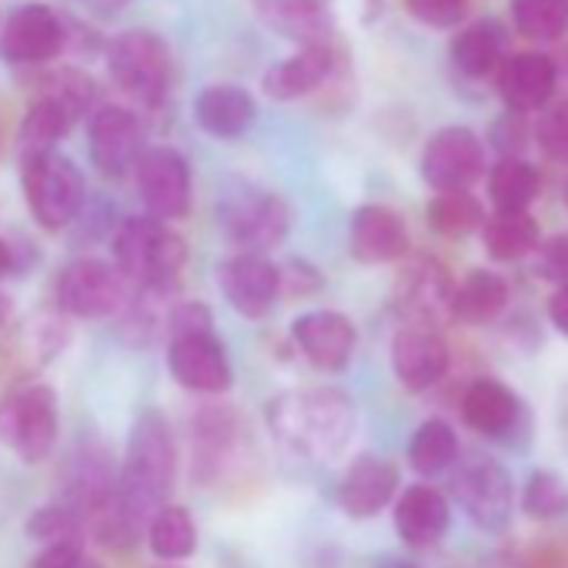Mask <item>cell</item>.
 <instances>
[{"label": "cell", "instance_id": "43", "mask_svg": "<svg viewBox=\"0 0 568 568\" xmlns=\"http://www.w3.org/2000/svg\"><path fill=\"white\" fill-rule=\"evenodd\" d=\"M281 288H284V295H292V298H312L322 288V274H318V267L312 261L292 257L288 264L281 267Z\"/></svg>", "mask_w": 568, "mask_h": 568}, {"label": "cell", "instance_id": "19", "mask_svg": "<svg viewBox=\"0 0 568 568\" xmlns=\"http://www.w3.org/2000/svg\"><path fill=\"white\" fill-rule=\"evenodd\" d=\"M452 365L448 342L438 328L428 325H402L392 338V372L405 392H428L435 388Z\"/></svg>", "mask_w": 568, "mask_h": 568}, {"label": "cell", "instance_id": "27", "mask_svg": "<svg viewBox=\"0 0 568 568\" xmlns=\"http://www.w3.org/2000/svg\"><path fill=\"white\" fill-rule=\"evenodd\" d=\"M462 422L481 438H511L521 422V398L498 378H475L458 402Z\"/></svg>", "mask_w": 568, "mask_h": 568}, {"label": "cell", "instance_id": "26", "mask_svg": "<svg viewBox=\"0 0 568 568\" xmlns=\"http://www.w3.org/2000/svg\"><path fill=\"white\" fill-rule=\"evenodd\" d=\"M452 528V501L435 485H408L395 501V531L408 548H432Z\"/></svg>", "mask_w": 568, "mask_h": 568}, {"label": "cell", "instance_id": "13", "mask_svg": "<svg viewBox=\"0 0 568 568\" xmlns=\"http://www.w3.org/2000/svg\"><path fill=\"white\" fill-rule=\"evenodd\" d=\"M71 44L68 21L48 4L18 8L0 28V58L11 68H44Z\"/></svg>", "mask_w": 568, "mask_h": 568}, {"label": "cell", "instance_id": "44", "mask_svg": "<svg viewBox=\"0 0 568 568\" xmlns=\"http://www.w3.org/2000/svg\"><path fill=\"white\" fill-rule=\"evenodd\" d=\"M31 568H104V565L91 558L84 545H54V548H41L31 558Z\"/></svg>", "mask_w": 568, "mask_h": 568}, {"label": "cell", "instance_id": "34", "mask_svg": "<svg viewBox=\"0 0 568 568\" xmlns=\"http://www.w3.org/2000/svg\"><path fill=\"white\" fill-rule=\"evenodd\" d=\"M541 191V174L525 158H501L488 171V201L495 211H528Z\"/></svg>", "mask_w": 568, "mask_h": 568}, {"label": "cell", "instance_id": "29", "mask_svg": "<svg viewBox=\"0 0 568 568\" xmlns=\"http://www.w3.org/2000/svg\"><path fill=\"white\" fill-rule=\"evenodd\" d=\"M508 61V31L495 18H481L458 31L452 41V68L468 81L498 78L501 64Z\"/></svg>", "mask_w": 568, "mask_h": 568}, {"label": "cell", "instance_id": "23", "mask_svg": "<svg viewBox=\"0 0 568 568\" xmlns=\"http://www.w3.org/2000/svg\"><path fill=\"white\" fill-rule=\"evenodd\" d=\"M495 84L511 114H531V111L548 108V101L555 98L558 64L541 51H518V54H508Z\"/></svg>", "mask_w": 568, "mask_h": 568}, {"label": "cell", "instance_id": "46", "mask_svg": "<svg viewBox=\"0 0 568 568\" xmlns=\"http://www.w3.org/2000/svg\"><path fill=\"white\" fill-rule=\"evenodd\" d=\"M24 244H28V241L14 244V241H8V237H0V281L11 277V274H24V271H28V264H24V257H21Z\"/></svg>", "mask_w": 568, "mask_h": 568}, {"label": "cell", "instance_id": "22", "mask_svg": "<svg viewBox=\"0 0 568 568\" xmlns=\"http://www.w3.org/2000/svg\"><path fill=\"white\" fill-rule=\"evenodd\" d=\"M335 68H338V54H335V44L332 41H325V44H305L295 54L281 58L277 64H271L264 71L261 91L271 101L288 104V101L308 98L318 88H325L332 81Z\"/></svg>", "mask_w": 568, "mask_h": 568}, {"label": "cell", "instance_id": "40", "mask_svg": "<svg viewBox=\"0 0 568 568\" xmlns=\"http://www.w3.org/2000/svg\"><path fill=\"white\" fill-rule=\"evenodd\" d=\"M201 332H214V315L204 302L184 298V302H174L168 308V322H164L168 342L181 338V335H201Z\"/></svg>", "mask_w": 568, "mask_h": 568}, {"label": "cell", "instance_id": "17", "mask_svg": "<svg viewBox=\"0 0 568 568\" xmlns=\"http://www.w3.org/2000/svg\"><path fill=\"white\" fill-rule=\"evenodd\" d=\"M164 362H168L171 378L194 395H224L234 385L231 358L224 352V342L214 332L171 338Z\"/></svg>", "mask_w": 568, "mask_h": 568}, {"label": "cell", "instance_id": "7", "mask_svg": "<svg viewBox=\"0 0 568 568\" xmlns=\"http://www.w3.org/2000/svg\"><path fill=\"white\" fill-rule=\"evenodd\" d=\"M221 234L247 254L274 251L292 231V207L281 194L261 184H231L217 201Z\"/></svg>", "mask_w": 568, "mask_h": 568}, {"label": "cell", "instance_id": "9", "mask_svg": "<svg viewBox=\"0 0 568 568\" xmlns=\"http://www.w3.org/2000/svg\"><path fill=\"white\" fill-rule=\"evenodd\" d=\"M54 302L68 318L101 322V318L124 315L131 295H128V281L114 267V261L81 254L61 267L54 281Z\"/></svg>", "mask_w": 568, "mask_h": 568}, {"label": "cell", "instance_id": "50", "mask_svg": "<svg viewBox=\"0 0 568 568\" xmlns=\"http://www.w3.org/2000/svg\"><path fill=\"white\" fill-rule=\"evenodd\" d=\"M11 315H14V305H11V298L4 292H0V328L11 322Z\"/></svg>", "mask_w": 568, "mask_h": 568}, {"label": "cell", "instance_id": "28", "mask_svg": "<svg viewBox=\"0 0 568 568\" xmlns=\"http://www.w3.org/2000/svg\"><path fill=\"white\" fill-rule=\"evenodd\" d=\"M191 111H194V124L204 134L217 138V141L244 138L257 121V101L241 84H207V88H201Z\"/></svg>", "mask_w": 568, "mask_h": 568}, {"label": "cell", "instance_id": "1", "mask_svg": "<svg viewBox=\"0 0 568 568\" xmlns=\"http://www.w3.org/2000/svg\"><path fill=\"white\" fill-rule=\"evenodd\" d=\"M267 432L274 442L305 462H332L338 458L358 428L355 398L332 385L292 388L281 392L264 408Z\"/></svg>", "mask_w": 568, "mask_h": 568}, {"label": "cell", "instance_id": "35", "mask_svg": "<svg viewBox=\"0 0 568 568\" xmlns=\"http://www.w3.org/2000/svg\"><path fill=\"white\" fill-rule=\"evenodd\" d=\"M425 221L442 237H468L471 231L485 227L488 214L471 191H448V194H435L428 201Z\"/></svg>", "mask_w": 568, "mask_h": 568}, {"label": "cell", "instance_id": "10", "mask_svg": "<svg viewBox=\"0 0 568 568\" xmlns=\"http://www.w3.org/2000/svg\"><path fill=\"white\" fill-rule=\"evenodd\" d=\"M452 498L465 518L481 531H505L515 511V481L508 468L495 458H468L452 478Z\"/></svg>", "mask_w": 568, "mask_h": 568}, {"label": "cell", "instance_id": "11", "mask_svg": "<svg viewBox=\"0 0 568 568\" xmlns=\"http://www.w3.org/2000/svg\"><path fill=\"white\" fill-rule=\"evenodd\" d=\"M148 148V128L138 111L124 104H101L88 118V154L108 181H124L134 174Z\"/></svg>", "mask_w": 568, "mask_h": 568}, {"label": "cell", "instance_id": "5", "mask_svg": "<svg viewBox=\"0 0 568 568\" xmlns=\"http://www.w3.org/2000/svg\"><path fill=\"white\" fill-rule=\"evenodd\" d=\"M61 438V398L48 382H18L0 395V445L24 465H41Z\"/></svg>", "mask_w": 568, "mask_h": 568}, {"label": "cell", "instance_id": "21", "mask_svg": "<svg viewBox=\"0 0 568 568\" xmlns=\"http://www.w3.org/2000/svg\"><path fill=\"white\" fill-rule=\"evenodd\" d=\"M398 465L382 458V455H358L338 485V508L348 518H375L378 511H385L392 501H398Z\"/></svg>", "mask_w": 568, "mask_h": 568}, {"label": "cell", "instance_id": "49", "mask_svg": "<svg viewBox=\"0 0 568 568\" xmlns=\"http://www.w3.org/2000/svg\"><path fill=\"white\" fill-rule=\"evenodd\" d=\"M131 4V0H94V8L101 11V14H118V11H124Z\"/></svg>", "mask_w": 568, "mask_h": 568}, {"label": "cell", "instance_id": "16", "mask_svg": "<svg viewBox=\"0 0 568 568\" xmlns=\"http://www.w3.org/2000/svg\"><path fill=\"white\" fill-rule=\"evenodd\" d=\"M455 277L448 267L432 254H415L395 284V302L405 315V325H428L442 328L452 322V298H455Z\"/></svg>", "mask_w": 568, "mask_h": 568}, {"label": "cell", "instance_id": "41", "mask_svg": "<svg viewBox=\"0 0 568 568\" xmlns=\"http://www.w3.org/2000/svg\"><path fill=\"white\" fill-rule=\"evenodd\" d=\"M468 4H471V0H405L408 14L418 24L435 28V31L455 28L468 14Z\"/></svg>", "mask_w": 568, "mask_h": 568}, {"label": "cell", "instance_id": "32", "mask_svg": "<svg viewBox=\"0 0 568 568\" xmlns=\"http://www.w3.org/2000/svg\"><path fill=\"white\" fill-rule=\"evenodd\" d=\"M148 548L158 561L178 565L197 551V525L184 505H161L148 521Z\"/></svg>", "mask_w": 568, "mask_h": 568}, {"label": "cell", "instance_id": "14", "mask_svg": "<svg viewBox=\"0 0 568 568\" xmlns=\"http://www.w3.org/2000/svg\"><path fill=\"white\" fill-rule=\"evenodd\" d=\"M422 178L435 194L468 191L485 178V144L471 128H442L425 141Z\"/></svg>", "mask_w": 568, "mask_h": 568}, {"label": "cell", "instance_id": "6", "mask_svg": "<svg viewBox=\"0 0 568 568\" xmlns=\"http://www.w3.org/2000/svg\"><path fill=\"white\" fill-rule=\"evenodd\" d=\"M21 191L38 227L68 231L88 207L84 171L61 151L21 158Z\"/></svg>", "mask_w": 568, "mask_h": 568}, {"label": "cell", "instance_id": "31", "mask_svg": "<svg viewBox=\"0 0 568 568\" xmlns=\"http://www.w3.org/2000/svg\"><path fill=\"white\" fill-rule=\"evenodd\" d=\"M481 241H485V251L491 261L511 264V261H521L538 251L541 231L528 211H495V214H488V221L481 227Z\"/></svg>", "mask_w": 568, "mask_h": 568}, {"label": "cell", "instance_id": "33", "mask_svg": "<svg viewBox=\"0 0 568 568\" xmlns=\"http://www.w3.org/2000/svg\"><path fill=\"white\" fill-rule=\"evenodd\" d=\"M458 435L452 428V422L445 418H425L412 442H408V465L425 475V478H435L442 471H448L452 465H458Z\"/></svg>", "mask_w": 568, "mask_h": 568}, {"label": "cell", "instance_id": "47", "mask_svg": "<svg viewBox=\"0 0 568 568\" xmlns=\"http://www.w3.org/2000/svg\"><path fill=\"white\" fill-rule=\"evenodd\" d=\"M548 322H551V328L561 338H568V284H561V288L551 292V298H548Z\"/></svg>", "mask_w": 568, "mask_h": 568}, {"label": "cell", "instance_id": "15", "mask_svg": "<svg viewBox=\"0 0 568 568\" xmlns=\"http://www.w3.org/2000/svg\"><path fill=\"white\" fill-rule=\"evenodd\" d=\"M217 288L224 302L251 322H261L274 312L277 298L284 295L281 288V267L267 254H247L234 251L217 264Z\"/></svg>", "mask_w": 568, "mask_h": 568}, {"label": "cell", "instance_id": "45", "mask_svg": "<svg viewBox=\"0 0 568 568\" xmlns=\"http://www.w3.org/2000/svg\"><path fill=\"white\" fill-rule=\"evenodd\" d=\"M525 114H505L498 124H495V131H491V144L501 151V158H518L521 154V148H525V141H528V128H525V121H521Z\"/></svg>", "mask_w": 568, "mask_h": 568}, {"label": "cell", "instance_id": "52", "mask_svg": "<svg viewBox=\"0 0 568 568\" xmlns=\"http://www.w3.org/2000/svg\"><path fill=\"white\" fill-rule=\"evenodd\" d=\"M151 568H181V565H168V561H161V565H151Z\"/></svg>", "mask_w": 568, "mask_h": 568}, {"label": "cell", "instance_id": "42", "mask_svg": "<svg viewBox=\"0 0 568 568\" xmlns=\"http://www.w3.org/2000/svg\"><path fill=\"white\" fill-rule=\"evenodd\" d=\"M531 257H535L531 261V271L541 281H551L555 288L568 284V234H555V237L541 241Z\"/></svg>", "mask_w": 568, "mask_h": 568}, {"label": "cell", "instance_id": "2", "mask_svg": "<svg viewBox=\"0 0 568 568\" xmlns=\"http://www.w3.org/2000/svg\"><path fill=\"white\" fill-rule=\"evenodd\" d=\"M98 84L81 68H54L44 71L18 128L21 158L58 151V144L71 134L81 118H91L98 108Z\"/></svg>", "mask_w": 568, "mask_h": 568}, {"label": "cell", "instance_id": "36", "mask_svg": "<svg viewBox=\"0 0 568 568\" xmlns=\"http://www.w3.org/2000/svg\"><path fill=\"white\" fill-rule=\"evenodd\" d=\"M28 538H34L41 548H54V545H84L91 535H88V521L81 518L78 508H71L68 501H51V505H41L28 515V525H24Z\"/></svg>", "mask_w": 568, "mask_h": 568}, {"label": "cell", "instance_id": "48", "mask_svg": "<svg viewBox=\"0 0 568 568\" xmlns=\"http://www.w3.org/2000/svg\"><path fill=\"white\" fill-rule=\"evenodd\" d=\"M375 568H418V565L408 561V558H398V555H385V558L375 561Z\"/></svg>", "mask_w": 568, "mask_h": 568}, {"label": "cell", "instance_id": "37", "mask_svg": "<svg viewBox=\"0 0 568 568\" xmlns=\"http://www.w3.org/2000/svg\"><path fill=\"white\" fill-rule=\"evenodd\" d=\"M511 24L525 41H558L568 31V0H511Z\"/></svg>", "mask_w": 568, "mask_h": 568}, {"label": "cell", "instance_id": "30", "mask_svg": "<svg viewBox=\"0 0 568 568\" xmlns=\"http://www.w3.org/2000/svg\"><path fill=\"white\" fill-rule=\"evenodd\" d=\"M508 308V281L495 271L471 267L458 284L452 298V322L481 328L491 325Z\"/></svg>", "mask_w": 568, "mask_h": 568}, {"label": "cell", "instance_id": "51", "mask_svg": "<svg viewBox=\"0 0 568 568\" xmlns=\"http://www.w3.org/2000/svg\"><path fill=\"white\" fill-rule=\"evenodd\" d=\"M481 568H525L518 558H491V561H485Z\"/></svg>", "mask_w": 568, "mask_h": 568}, {"label": "cell", "instance_id": "39", "mask_svg": "<svg viewBox=\"0 0 568 568\" xmlns=\"http://www.w3.org/2000/svg\"><path fill=\"white\" fill-rule=\"evenodd\" d=\"M535 141L548 161L568 164V101L545 108V114L535 124Z\"/></svg>", "mask_w": 568, "mask_h": 568}, {"label": "cell", "instance_id": "24", "mask_svg": "<svg viewBox=\"0 0 568 568\" xmlns=\"http://www.w3.org/2000/svg\"><path fill=\"white\" fill-rule=\"evenodd\" d=\"M237 415L227 405H204L191 418V475L197 485L221 478L237 445Z\"/></svg>", "mask_w": 568, "mask_h": 568}, {"label": "cell", "instance_id": "3", "mask_svg": "<svg viewBox=\"0 0 568 568\" xmlns=\"http://www.w3.org/2000/svg\"><path fill=\"white\" fill-rule=\"evenodd\" d=\"M111 261L138 292H174L187 264V241L168 221L131 214L111 234Z\"/></svg>", "mask_w": 568, "mask_h": 568}, {"label": "cell", "instance_id": "25", "mask_svg": "<svg viewBox=\"0 0 568 568\" xmlns=\"http://www.w3.org/2000/svg\"><path fill=\"white\" fill-rule=\"evenodd\" d=\"M257 21L288 38L305 44H325L335 31V0H251Z\"/></svg>", "mask_w": 568, "mask_h": 568}, {"label": "cell", "instance_id": "20", "mask_svg": "<svg viewBox=\"0 0 568 568\" xmlns=\"http://www.w3.org/2000/svg\"><path fill=\"white\" fill-rule=\"evenodd\" d=\"M348 251L362 264H392L408 257L412 234L405 217L388 204H362L348 221Z\"/></svg>", "mask_w": 568, "mask_h": 568}, {"label": "cell", "instance_id": "12", "mask_svg": "<svg viewBox=\"0 0 568 568\" xmlns=\"http://www.w3.org/2000/svg\"><path fill=\"white\" fill-rule=\"evenodd\" d=\"M134 187L144 204V214L158 221H181L191 211L194 184L187 158L171 144H151L134 171Z\"/></svg>", "mask_w": 568, "mask_h": 568}, {"label": "cell", "instance_id": "38", "mask_svg": "<svg viewBox=\"0 0 568 568\" xmlns=\"http://www.w3.org/2000/svg\"><path fill=\"white\" fill-rule=\"evenodd\" d=\"M521 511L535 521H555L568 515V481L551 468H535L521 485Z\"/></svg>", "mask_w": 568, "mask_h": 568}, {"label": "cell", "instance_id": "8", "mask_svg": "<svg viewBox=\"0 0 568 568\" xmlns=\"http://www.w3.org/2000/svg\"><path fill=\"white\" fill-rule=\"evenodd\" d=\"M108 71L111 81L141 108H161L174 84L171 48L161 34L148 28L121 31L108 44Z\"/></svg>", "mask_w": 568, "mask_h": 568}, {"label": "cell", "instance_id": "53", "mask_svg": "<svg viewBox=\"0 0 568 568\" xmlns=\"http://www.w3.org/2000/svg\"><path fill=\"white\" fill-rule=\"evenodd\" d=\"M561 197H565V207H568V181H565V191H561Z\"/></svg>", "mask_w": 568, "mask_h": 568}, {"label": "cell", "instance_id": "4", "mask_svg": "<svg viewBox=\"0 0 568 568\" xmlns=\"http://www.w3.org/2000/svg\"><path fill=\"white\" fill-rule=\"evenodd\" d=\"M178 481V442L174 428L164 418V412L148 408L134 418L128 435V452L121 465V488L131 498V505L148 515L168 505V495Z\"/></svg>", "mask_w": 568, "mask_h": 568}, {"label": "cell", "instance_id": "18", "mask_svg": "<svg viewBox=\"0 0 568 568\" xmlns=\"http://www.w3.org/2000/svg\"><path fill=\"white\" fill-rule=\"evenodd\" d=\"M292 342L312 368H318L325 375H338L355 358L358 328L342 312L315 308V312H305L292 322Z\"/></svg>", "mask_w": 568, "mask_h": 568}]
</instances>
